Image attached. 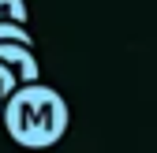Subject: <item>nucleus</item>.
Wrapping results in <instances>:
<instances>
[{
	"instance_id": "f257e3e1",
	"label": "nucleus",
	"mask_w": 157,
	"mask_h": 153,
	"mask_svg": "<svg viewBox=\"0 0 157 153\" xmlns=\"http://www.w3.org/2000/svg\"><path fill=\"white\" fill-rule=\"evenodd\" d=\"M4 131L15 146L23 149H49L67 135V123H71V112L60 90H52L45 82H34V86H19L11 93V101L4 108Z\"/></svg>"
},
{
	"instance_id": "f03ea898",
	"label": "nucleus",
	"mask_w": 157,
	"mask_h": 153,
	"mask_svg": "<svg viewBox=\"0 0 157 153\" xmlns=\"http://www.w3.org/2000/svg\"><path fill=\"white\" fill-rule=\"evenodd\" d=\"M0 64L8 71H15L19 86H34L41 82V64H37V56L30 45H19V41H0Z\"/></svg>"
},
{
	"instance_id": "7ed1b4c3",
	"label": "nucleus",
	"mask_w": 157,
	"mask_h": 153,
	"mask_svg": "<svg viewBox=\"0 0 157 153\" xmlns=\"http://www.w3.org/2000/svg\"><path fill=\"white\" fill-rule=\"evenodd\" d=\"M26 0H0V23H19L26 26Z\"/></svg>"
},
{
	"instance_id": "20e7f679",
	"label": "nucleus",
	"mask_w": 157,
	"mask_h": 153,
	"mask_svg": "<svg viewBox=\"0 0 157 153\" xmlns=\"http://www.w3.org/2000/svg\"><path fill=\"white\" fill-rule=\"evenodd\" d=\"M19 90V79H15V71H8L4 64H0V120H4V108L11 101V93Z\"/></svg>"
},
{
	"instance_id": "39448f33",
	"label": "nucleus",
	"mask_w": 157,
	"mask_h": 153,
	"mask_svg": "<svg viewBox=\"0 0 157 153\" xmlns=\"http://www.w3.org/2000/svg\"><path fill=\"white\" fill-rule=\"evenodd\" d=\"M0 41H19V45H30L34 49V34L19 23H0Z\"/></svg>"
}]
</instances>
